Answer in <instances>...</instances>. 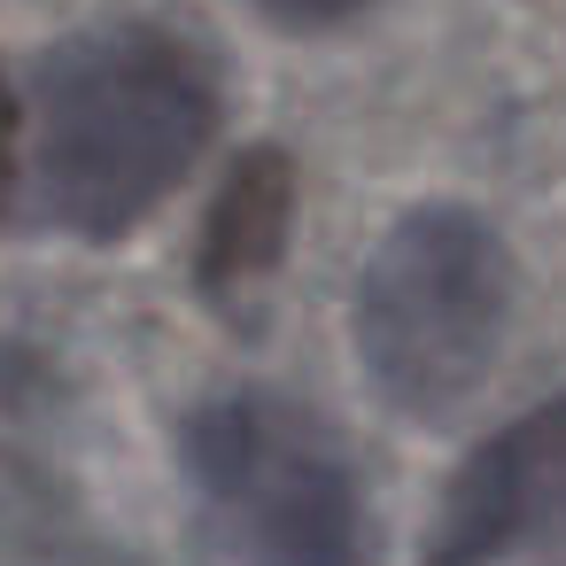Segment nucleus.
<instances>
[{"label":"nucleus","instance_id":"nucleus-1","mask_svg":"<svg viewBox=\"0 0 566 566\" xmlns=\"http://www.w3.org/2000/svg\"><path fill=\"white\" fill-rule=\"evenodd\" d=\"M218 117V63L187 32H78L32 78V210L71 241H125L195 179Z\"/></svg>","mask_w":566,"mask_h":566},{"label":"nucleus","instance_id":"nucleus-2","mask_svg":"<svg viewBox=\"0 0 566 566\" xmlns=\"http://www.w3.org/2000/svg\"><path fill=\"white\" fill-rule=\"evenodd\" d=\"M512 326V256L496 226L465 202H419L403 210L349 295V342L373 380V396L396 419H458Z\"/></svg>","mask_w":566,"mask_h":566},{"label":"nucleus","instance_id":"nucleus-3","mask_svg":"<svg viewBox=\"0 0 566 566\" xmlns=\"http://www.w3.org/2000/svg\"><path fill=\"white\" fill-rule=\"evenodd\" d=\"M195 535L210 566H365V489L342 434L272 388L187 419Z\"/></svg>","mask_w":566,"mask_h":566},{"label":"nucleus","instance_id":"nucleus-4","mask_svg":"<svg viewBox=\"0 0 566 566\" xmlns=\"http://www.w3.org/2000/svg\"><path fill=\"white\" fill-rule=\"evenodd\" d=\"M566 558V396L520 411L442 481L419 566Z\"/></svg>","mask_w":566,"mask_h":566},{"label":"nucleus","instance_id":"nucleus-5","mask_svg":"<svg viewBox=\"0 0 566 566\" xmlns=\"http://www.w3.org/2000/svg\"><path fill=\"white\" fill-rule=\"evenodd\" d=\"M287 226H295V171L280 148H256L233 164L210 226H202V287L210 295H249L280 249H287Z\"/></svg>","mask_w":566,"mask_h":566},{"label":"nucleus","instance_id":"nucleus-6","mask_svg":"<svg viewBox=\"0 0 566 566\" xmlns=\"http://www.w3.org/2000/svg\"><path fill=\"white\" fill-rule=\"evenodd\" d=\"M249 9H256L264 24H280V32H334V24L365 17L373 0H249Z\"/></svg>","mask_w":566,"mask_h":566},{"label":"nucleus","instance_id":"nucleus-7","mask_svg":"<svg viewBox=\"0 0 566 566\" xmlns=\"http://www.w3.org/2000/svg\"><path fill=\"white\" fill-rule=\"evenodd\" d=\"M9 179H17V109H9V86H0V202H9Z\"/></svg>","mask_w":566,"mask_h":566}]
</instances>
